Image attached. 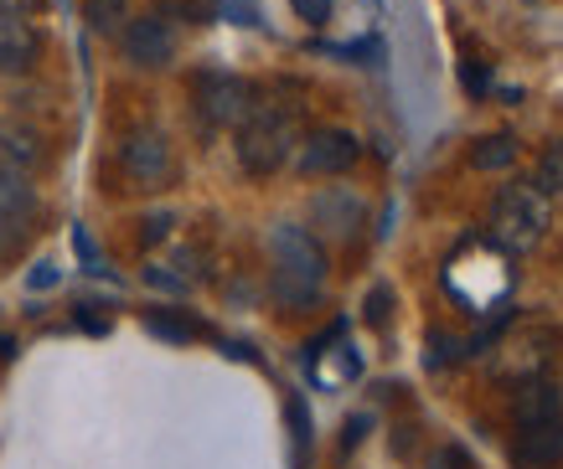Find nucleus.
<instances>
[{"label":"nucleus","mask_w":563,"mask_h":469,"mask_svg":"<svg viewBox=\"0 0 563 469\" xmlns=\"http://www.w3.org/2000/svg\"><path fill=\"white\" fill-rule=\"evenodd\" d=\"M145 331L151 335H161V340H197V335H202V325H197V320H187V315H166V310H151V315H145Z\"/></svg>","instance_id":"16"},{"label":"nucleus","mask_w":563,"mask_h":469,"mask_svg":"<svg viewBox=\"0 0 563 469\" xmlns=\"http://www.w3.org/2000/svg\"><path fill=\"white\" fill-rule=\"evenodd\" d=\"M357 160H362V139L352 130H336V124L300 134V145H295V170L300 176H346Z\"/></svg>","instance_id":"6"},{"label":"nucleus","mask_w":563,"mask_h":469,"mask_svg":"<svg viewBox=\"0 0 563 469\" xmlns=\"http://www.w3.org/2000/svg\"><path fill=\"white\" fill-rule=\"evenodd\" d=\"M290 428H295V438H300V449H306L310 444V418H306V402L300 398L290 402Z\"/></svg>","instance_id":"24"},{"label":"nucleus","mask_w":563,"mask_h":469,"mask_svg":"<svg viewBox=\"0 0 563 469\" xmlns=\"http://www.w3.org/2000/svg\"><path fill=\"white\" fill-rule=\"evenodd\" d=\"M512 459H517L522 469H548V465H559V459H563V418L522 428V434H517Z\"/></svg>","instance_id":"12"},{"label":"nucleus","mask_w":563,"mask_h":469,"mask_svg":"<svg viewBox=\"0 0 563 469\" xmlns=\"http://www.w3.org/2000/svg\"><path fill=\"white\" fill-rule=\"evenodd\" d=\"M222 16L239 21V26H254V21H258V5H254V0H222Z\"/></svg>","instance_id":"23"},{"label":"nucleus","mask_w":563,"mask_h":469,"mask_svg":"<svg viewBox=\"0 0 563 469\" xmlns=\"http://www.w3.org/2000/svg\"><path fill=\"white\" fill-rule=\"evenodd\" d=\"M172 227H176L172 212H151V217L140 222V243H145V248H155V243H166V237H172Z\"/></svg>","instance_id":"19"},{"label":"nucleus","mask_w":563,"mask_h":469,"mask_svg":"<svg viewBox=\"0 0 563 469\" xmlns=\"http://www.w3.org/2000/svg\"><path fill=\"white\" fill-rule=\"evenodd\" d=\"M295 145H300V114L285 103H254V114L239 124V166L249 176L285 170Z\"/></svg>","instance_id":"2"},{"label":"nucleus","mask_w":563,"mask_h":469,"mask_svg":"<svg viewBox=\"0 0 563 469\" xmlns=\"http://www.w3.org/2000/svg\"><path fill=\"white\" fill-rule=\"evenodd\" d=\"M532 186H538L543 197H559L563 191V139H553V145L538 155V176H532Z\"/></svg>","instance_id":"17"},{"label":"nucleus","mask_w":563,"mask_h":469,"mask_svg":"<svg viewBox=\"0 0 563 469\" xmlns=\"http://www.w3.org/2000/svg\"><path fill=\"white\" fill-rule=\"evenodd\" d=\"M84 21H88V32L120 36L124 21H130V0H84Z\"/></svg>","instance_id":"15"},{"label":"nucleus","mask_w":563,"mask_h":469,"mask_svg":"<svg viewBox=\"0 0 563 469\" xmlns=\"http://www.w3.org/2000/svg\"><path fill=\"white\" fill-rule=\"evenodd\" d=\"M0 217L11 227H26L36 217V191L26 186L21 170H5V166H0Z\"/></svg>","instance_id":"13"},{"label":"nucleus","mask_w":563,"mask_h":469,"mask_svg":"<svg viewBox=\"0 0 563 469\" xmlns=\"http://www.w3.org/2000/svg\"><path fill=\"white\" fill-rule=\"evenodd\" d=\"M47 0H0V21H32Z\"/></svg>","instance_id":"22"},{"label":"nucleus","mask_w":563,"mask_h":469,"mask_svg":"<svg viewBox=\"0 0 563 469\" xmlns=\"http://www.w3.org/2000/svg\"><path fill=\"white\" fill-rule=\"evenodd\" d=\"M42 63V32L32 21H0V78H21Z\"/></svg>","instance_id":"10"},{"label":"nucleus","mask_w":563,"mask_h":469,"mask_svg":"<svg viewBox=\"0 0 563 469\" xmlns=\"http://www.w3.org/2000/svg\"><path fill=\"white\" fill-rule=\"evenodd\" d=\"M461 78H465V88H471V93H486V88H492V78H486V67H465Z\"/></svg>","instance_id":"25"},{"label":"nucleus","mask_w":563,"mask_h":469,"mask_svg":"<svg viewBox=\"0 0 563 469\" xmlns=\"http://www.w3.org/2000/svg\"><path fill=\"white\" fill-rule=\"evenodd\" d=\"M16 351V346H11V340H5V335H0V356H11Z\"/></svg>","instance_id":"27"},{"label":"nucleus","mask_w":563,"mask_h":469,"mask_svg":"<svg viewBox=\"0 0 563 469\" xmlns=\"http://www.w3.org/2000/svg\"><path fill=\"white\" fill-rule=\"evenodd\" d=\"M120 166H124V176H130L135 186L155 191V186H166L176 176V150H172V139L155 130V124H140V130L124 134Z\"/></svg>","instance_id":"5"},{"label":"nucleus","mask_w":563,"mask_h":469,"mask_svg":"<svg viewBox=\"0 0 563 469\" xmlns=\"http://www.w3.org/2000/svg\"><path fill=\"white\" fill-rule=\"evenodd\" d=\"M52 284H57V268H52V264H36L32 289H52Z\"/></svg>","instance_id":"26"},{"label":"nucleus","mask_w":563,"mask_h":469,"mask_svg":"<svg viewBox=\"0 0 563 469\" xmlns=\"http://www.w3.org/2000/svg\"><path fill=\"white\" fill-rule=\"evenodd\" d=\"M290 11L310 26H321V21H331V0H290Z\"/></svg>","instance_id":"21"},{"label":"nucleus","mask_w":563,"mask_h":469,"mask_svg":"<svg viewBox=\"0 0 563 469\" xmlns=\"http://www.w3.org/2000/svg\"><path fill=\"white\" fill-rule=\"evenodd\" d=\"M517 145L512 134H486V139H476L471 145V170H507V166H517Z\"/></svg>","instance_id":"14"},{"label":"nucleus","mask_w":563,"mask_h":469,"mask_svg":"<svg viewBox=\"0 0 563 469\" xmlns=\"http://www.w3.org/2000/svg\"><path fill=\"white\" fill-rule=\"evenodd\" d=\"M512 418L522 423V428L563 418V387L548 382V377H528V382L517 387V398H512Z\"/></svg>","instance_id":"11"},{"label":"nucleus","mask_w":563,"mask_h":469,"mask_svg":"<svg viewBox=\"0 0 563 469\" xmlns=\"http://www.w3.org/2000/svg\"><path fill=\"white\" fill-rule=\"evenodd\" d=\"M362 227H367V201H362L352 186H325V191L310 197V233L346 243V237H357Z\"/></svg>","instance_id":"7"},{"label":"nucleus","mask_w":563,"mask_h":469,"mask_svg":"<svg viewBox=\"0 0 563 469\" xmlns=\"http://www.w3.org/2000/svg\"><path fill=\"white\" fill-rule=\"evenodd\" d=\"M120 52L130 67H145V72H161V67L176 63V32L161 16H130L120 32Z\"/></svg>","instance_id":"8"},{"label":"nucleus","mask_w":563,"mask_h":469,"mask_svg":"<svg viewBox=\"0 0 563 469\" xmlns=\"http://www.w3.org/2000/svg\"><path fill=\"white\" fill-rule=\"evenodd\" d=\"M388 315H393V289L377 284L373 294H367V325H388Z\"/></svg>","instance_id":"20"},{"label":"nucleus","mask_w":563,"mask_h":469,"mask_svg":"<svg viewBox=\"0 0 563 469\" xmlns=\"http://www.w3.org/2000/svg\"><path fill=\"white\" fill-rule=\"evenodd\" d=\"M461 351H465V346L450 331H434V335H429V367H450V361H461Z\"/></svg>","instance_id":"18"},{"label":"nucleus","mask_w":563,"mask_h":469,"mask_svg":"<svg viewBox=\"0 0 563 469\" xmlns=\"http://www.w3.org/2000/svg\"><path fill=\"white\" fill-rule=\"evenodd\" d=\"M486 227L507 253H532L553 227V206L538 186H501L492 197V212H486Z\"/></svg>","instance_id":"3"},{"label":"nucleus","mask_w":563,"mask_h":469,"mask_svg":"<svg viewBox=\"0 0 563 469\" xmlns=\"http://www.w3.org/2000/svg\"><path fill=\"white\" fill-rule=\"evenodd\" d=\"M269 258H274L269 294H274L279 310H310V304H321L325 248H321V237L310 233V227L279 222V227L269 233Z\"/></svg>","instance_id":"1"},{"label":"nucleus","mask_w":563,"mask_h":469,"mask_svg":"<svg viewBox=\"0 0 563 469\" xmlns=\"http://www.w3.org/2000/svg\"><path fill=\"white\" fill-rule=\"evenodd\" d=\"M191 99H197V114L212 124V130H239L243 119L254 114L258 88L239 72H197L191 83Z\"/></svg>","instance_id":"4"},{"label":"nucleus","mask_w":563,"mask_h":469,"mask_svg":"<svg viewBox=\"0 0 563 469\" xmlns=\"http://www.w3.org/2000/svg\"><path fill=\"white\" fill-rule=\"evenodd\" d=\"M42 160H47V139H42L32 124H21V119H0V166L32 176V170H42Z\"/></svg>","instance_id":"9"}]
</instances>
